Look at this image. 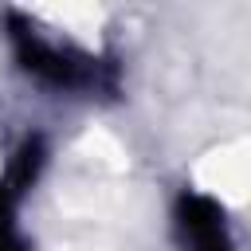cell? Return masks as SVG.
<instances>
[{
    "label": "cell",
    "mask_w": 251,
    "mask_h": 251,
    "mask_svg": "<svg viewBox=\"0 0 251 251\" xmlns=\"http://www.w3.org/2000/svg\"><path fill=\"white\" fill-rule=\"evenodd\" d=\"M8 39H12L16 63L31 78H39L43 86H55V90H90V86H98V59L71 47V43L47 39L31 20L8 16Z\"/></svg>",
    "instance_id": "6da1fadb"
},
{
    "label": "cell",
    "mask_w": 251,
    "mask_h": 251,
    "mask_svg": "<svg viewBox=\"0 0 251 251\" xmlns=\"http://www.w3.org/2000/svg\"><path fill=\"white\" fill-rule=\"evenodd\" d=\"M173 231L180 251H235L227 212L204 196V192H184L173 208Z\"/></svg>",
    "instance_id": "7a4b0ae2"
},
{
    "label": "cell",
    "mask_w": 251,
    "mask_h": 251,
    "mask_svg": "<svg viewBox=\"0 0 251 251\" xmlns=\"http://www.w3.org/2000/svg\"><path fill=\"white\" fill-rule=\"evenodd\" d=\"M24 180L20 176H12L8 173V180H4V188H0V251H27L24 247V239L16 235V227H12V204H16V196H24Z\"/></svg>",
    "instance_id": "3957f363"
}]
</instances>
